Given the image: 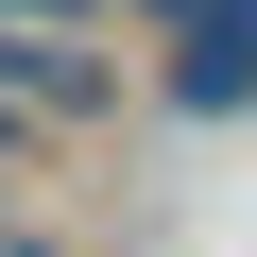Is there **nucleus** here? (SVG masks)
<instances>
[{"mask_svg": "<svg viewBox=\"0 0 257 257\" xmlns=\"http://www.w3.org/2000/svg\"><path fill=\"white\" fill-rule=\"evenodd\" d=\"M120 0H0V35H103Z\"/></svg>", "mask_w": 257, "mask_h": 257, "instance_id": "nucleus-3", "label": "nucleus"}, {"mask_svg": "<svg viewBox=\"0 0 257 257\" xmlns=\"http://www.w3.org/2000/svg\"><path fill=\"white\" fill-rule=\"evenodd\" d=\"M155 103H172V120H240V103H257V35L189 0V18H172V52H155Z\"/></svg>", "mask_w": 257, "mask_h": 257, "instance_id": "nucleus-2", "label": "nucleus"}, {"mask_svg": "<svg viewBox=\"0 0 257 257\" xmlns=\"http://www.w3.org/2000/svg\"><path fill=\"white\" fill-rule=\"evenodd\" d=\"M0 86H18L35 138H86V120L138 103V69H120V35H0Z\"/></svg>", "mask_w": 257, "mask_h": 257, "instance_id": "nucleus-1", "label": "nucleus"}, {"mask_svg": "<svg viewBox=\"0 0 257 257\" xmlns=\"http://www.w3.org/2000/svg\"><path fill=\"white\" fill-rule=\"evenodd\" d=\"M0 257H69V240H52V223H0Z\"/></svg>", "mask_w": 257, "mask_h": 257, "instance_id": "nucleus-5", "label": "nucleus"}, {"mask_svg": "<svg viewBox=\"0 0 257 257\" xmlns=\"http://www.w3.org/2000/svg\"><path fill=\"white\" fill-rule=\"evenodd\" d=\"M35 172H52V138H35V120H18V86H0V206H18Z\"/></svg>", "mask_w": 257, "mask_h": 257, "instance_id": "nucleus-4", "label": "nucleus"}]
</instances>
